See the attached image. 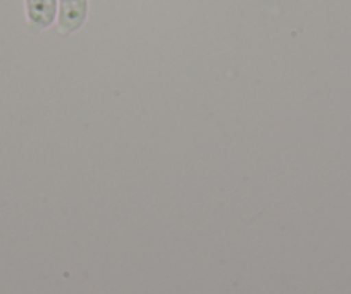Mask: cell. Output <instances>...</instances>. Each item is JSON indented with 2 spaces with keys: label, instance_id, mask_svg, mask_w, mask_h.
I'll list each match as a JSON object with an SVG mask.
<instances>
[{
  "label": "cell",
  "instance_id": "cell-1",
  "mask_svg": "<svg viewBox=\"0 0 351 294\" xmlns=\"http://www.w3.org/2000/svg\"><path fill=\"white\" fill-rule=\"evenodd\" d=\"M88 0H60L59 29L62 35L76 32L86 19Z\"/></svg>",
  "mask_w": 351,
  "mask_h": 294
},
{
  "label": "cell",
  "instance_id": "cell-2",
  "mask_svg": "<svg viewBox=\"0 0 351 294\" xmlns=\"http://www.w3.org/2000/svg\"><path fill=\"white\" fill-rule=\"evenodd\" d=\"M57 11L56 0H26V14L32 32H43L53 23Z\"/></svg>",
  "mask_w": 351,
  "mask_h": 294
}]
</instances>
